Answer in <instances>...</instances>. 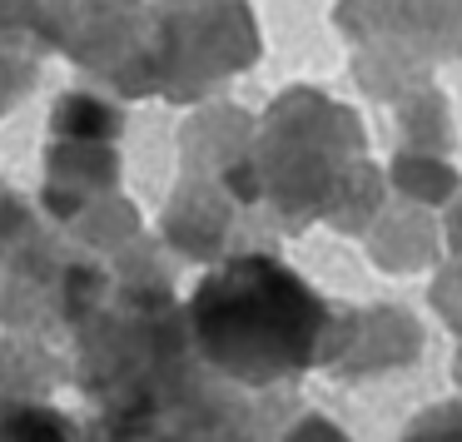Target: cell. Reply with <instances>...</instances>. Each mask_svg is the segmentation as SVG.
<instances>
[{
	"label": "cell",
	"instance_id": "obj_7",
	"mask_svg": "<svg viewBox=\"0 0 462 442\" xmlns=\"http://www.w3.org/2000/svg\"><path fill=\"white\" fill-rule=\"evenodd\" d=\"M388 170V189L398 199H412L422 209H448L462 194V170L452 164V154H428V150H393V160L383 164Z\"/></svg>",
	"mask_w": 462,
	"mask_h": 442
},
{
	"label": "cell",
	"instance_id": "obj_13",
	"mask_svg": "<svg viewBox=\"0 0 462 442\" xmlns=\"http://www.w3.org/2000/svg\"><path fill=\"white\" fill-rule=\"evenodd\" d=\"M442 239H448V259H462V194L442 209Z\"/></svg>",
	"mask_w": 462,
	"mask_h": 442
},
{
	"label": "cell",
	"instance_id": "obj_11",
	"mask_svg": "<svg viewBox=\"0 0 462 442\" xmlns=\"http://www.w3.org/2000/svg\"><path fill=\"white\" fill-rule=\"evenodd\" d=\"M279 442H353V437L333 418H323L319 408L289 402V418H283V428H279Z\"/></svg>",
	"mask_w": 462,
	"mask_h": 442
},
{
	"label": "cell",
	"instance_id": "obj_12",
	"mask_svg": "<svg viewBox=\"0 0 462 442\" xmlns=\"http://www.w3.org/2000/svg\"><path fill=\"white\" fill-rule=\"evenodd\" d=\"M11 432H15V442H65V432H60V422L51 418V412H21V418L11 422Z\"/></svg>",
	"mask_w": 462,
	"mask_h": 442
},
{
	"label": "cell",
	"instance_id": "obj_6",
	"mask_svg": "<svg viewBox=\"0 0 462 442\" xmlns=\"http://www.w3.org/2000/svg\"><path fill=\"white\" fill-rule=\"evenodd\" d=\"M348 70H353V80H358V90L368 95V100L388 105V110L402 105L412 90L438 80V65L418 60V55L398 51V45H353Z\"/></svg>",
	"mask_w": 462,
	"mask_h": 442
},
{
	"label": "cell",
	"instance_id": "obj_1",
	"mask_svg": "<svg viewBox=\"0 0 462 442\" xmlns=\"http://www.w3.org/2000/svg\"><path fill=\"white\" fill-rule=\"evenodd\" d=\"M263 209L289 234L328 224L338 239H363L393 199L388 170L373 160L358 110L319 85H293L254 124L249 144Z\"/></svg>",
	"mask_w": 462,
	"mask_h": 442
},
{
	"label": "cell",
	"instance_id": "obj_5",
	"mask_svg": "<svg viewBox=\"0 0 462 442\" xmlns=\"http://www.w3.org/2000/svg\"><path fill=\"white\" fill-rule=\"evenodd\" d=\"M363 253H368L373 269L383 273H432L442 259H448V239H442V214L422 209L412 199H398L393 194L383 204V214L373 219V229L363 234Z\"/></svg>",
	"mask_w": 462,
	"mask_h": 442
},
{
	"label": "cell",
	"instance_id": "obj_3",
	"mask_svg": "<svg viewBox=\"0 0 462 442\" xmlns=\"http://www.w3.org/2000/svg\"><path fill=\"white\" fill-rule=\"evenodd\" d=\"M422 348H428V333H422L418 313L398 308V303H338L319 373H328L333 382L393 378V373L412 368Z\"/></svg>",
	"mask_w": 462,
	"mask_h": 442
},
{
	"label": "cell",
	"instance_id": "obj_9",
	"mask_svg": "<svg viewBox=\"0 0 462 442\" xmlns=\"http://www.w3.org/2000/svg\"><path fill=\"white\" fill-rule=\"evenodd\" d=\"M398 442H462V392L422 408L418 418L398 432Z\"/></svg>",
	"mask_w": 462,
	"mask_h": 442
},
{
	"label": "cell",
	"instance_id": "obj_4",
	"mask_svg": "<svg viewBox=\"0 0 462 442\" xmlns=\"http://www.w3.org/2000/svg\"><path fill=\"white\" fill-rule=\"evenodd\" d=\"M333 31L348 45H398L428 65L462 60V0H338Z\"/></svg>",
	"mask_w": 462,
	"mask_h": 442
},
{
	"label": "cell",
	"instance_id": "obj_8",
	"mask_svg": "<svg viewBox=\"0 0 462 442\" xmlns=\"http://www.w3.org/2000/svg\"><path fill=\"white\" fill-rule=\"evenodd\" d=\"M393 124H398L402 150H428V154H452L457 144V124H452V105L442 85H422L402 105H393Z\"/></svg>",
	"mask_w": 462,
	"mask_h": 442
},
{
	"label": "cell",
	"instance_id": "obj_10",
	"mask_svg": "<svg viewBox=\"0 0 462 442\" xmlns=\"http://www.w3.org/2000/svg\"><path fill=\"white\" fill-rule=\"evenodd\" d=\"M115 110L100 100H85V95H75L70 105L60 110V130L70 134V140H110L115 134Z\"/></svg>",
	"mask_w": 462,
	"mask_h": 442
},
{
	"label": "cell",
	"instance_id": "obj_2",
	"mask_svg": "<svg viewBox=\"0 0 462 442\" xmlns=\"http://www.w3.org/2000/svg\"><path fill=\"white\" fill-rule=\"evenodd\" d=\"M338 299H323L269 249L224 259L194 289L189 328L204 358L239 388H279L319 373Z\"/></svg>",
	"mask_w": 462,
	"mask_h": 442
}]
</instances>
